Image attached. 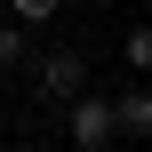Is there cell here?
Listing matches in <instances>:
<instances>
[{
  "mask_svg": "<svg viewBox=\"0 0 152 152\" xmlns=\"http://www.w3.org/2000/svg\"><path fill=\"white\" fill-rule=\"evenodd\" d=\"M64 136H72L80 152H112V144H120V112H112V96L80 88V96L64 104Z\"/></svg>",
  "mask_w": 152,
  "mask_h": 152,
  "instance_id": "cell-1",
  "label": "cell"
},
{
  "mask_svg": "<svg viewBox=\"0 0 152 152\" xmlns=\"http://www.w3.org/2000/svg\"><path fill=\"white\" fill-rule=\"evenodd\" d=\"M88 88V56L80 48H48V56H32V96L40 104H72Z\"/></svg>",
  "mask_w": 152,
  "mask_h": 152,
  "instance_id": "cell-2",
  "label": "cell"
},
{
  "mask_svg": "<svg viewBox=\"0 0 152 152\" xmlns=\"http://www.w3.org/2000/svg\"><path fill=\"white\" fill-rule=\"evenodd\" d=\"M32 56H40V48H32V24L8 16V24H0V72H32Z\"/></svg>",
  "mask_w": 152,
  "mask_h": 152,
  "instance_id": "cell-3",
  "label": "cell"
},
{
  "mask_svg": "<svg viewBox=\"0 0 152 152\" xmlns=\"http://www.w3.org/2000/svg\"><path fill=\"white\" fill-rule=\"evenodd\" d=\"M112 112H120V136H152V88H128V96H112Z\"/></svg>",
  "mask_w": 152,
  "mask_h": 152,
  "instance_id": "cell-4",
  "label": "cell"
},
{
  "mask_svg": "<svg viewBox=\"0 0 152 152\" xmlns=\"http://www.w3.org/2000/svg\"><path fill=\"white\" fill-rule=\"evenodd\" d=\"M120 56H128V72H144V80H152V24H136V32L120 40Z\"/></svg>",
  "mask_w": 152,
  "mask_h": 152,
  "instance_id": "cell-5",
  "label": "cell"
},
{
  "mask_svg": "<svg viewBox=\"0 0 152 152\" xmlns=\"http://www.w3.org/2000/svg\"><path fill=\"white\" fill-rule=\"evenodd\" d=\"M56 8H64V0H8V16H16V24H32V32H40Z\"/></svg>",
  "mask_w": 152,
  "mask_h": 152,
  "instance_id": "cell-6",
  "label": "cell"
},
{
  "mask_svg": "<svg viewBox=\"0 0 152 152\" xmlns=\"http://www.w3.org/2000/svg\"><path fill=\"white\" fill-rule=\"evenodd\" d=\"M16 152H48V144H32V136H24V144H16Z\"/></svg>",
  "mask_w": 152,
  "mask_h": 152,
  "instance_id": "cell-7",
  "label": "cell"
},
{
  "mask_svg": "<svg viewBox=\"0 0 152 152\" xmlns=\"http://www.w3.org/2000/svg\"><path fill=\"white\" fill-rule=\"evenodd\" d=\"M80 8H88V0H80ZM96 8H120V0H96Z\"/></svg>",
  "mask_w": 152,
  "mask_h": 152,
  "instance_id": "cell-8",
  "label": "cell"
}]
</instances>
